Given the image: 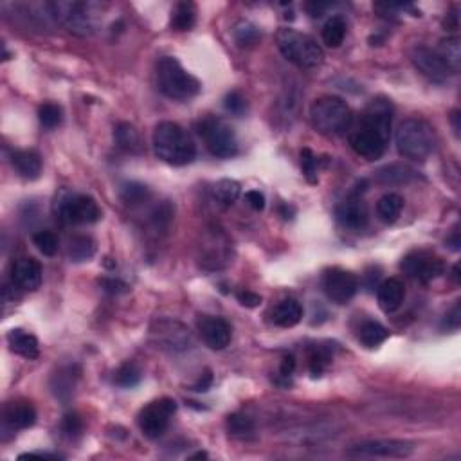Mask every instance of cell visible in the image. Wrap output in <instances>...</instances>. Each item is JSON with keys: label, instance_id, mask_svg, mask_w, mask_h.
Returning <instances> with one entry per match:
<instances>
[{"label": "cell", "instance_id": "6da1fadb", "mask_svg": "<svg viewBox=\"0 0 461 461\" xmlns=\"http://www.w3.org/2000/svg\"><path fill=\"white\" fill-rule=\"evenodd\" d=\"M156 156L171 166H186L197 157V146L186 130L173 121H163L153 130Z\"/></svg>", "mask_w": 461, "mask_h": 461}, {"label": "cell", "instance_id": "7a4b0ae2", "mask_svg": "<svg viewBox=\"0 0 461 461\" xmlns=\"http://www.w3.org/2000/svg\"><path fill=\"white\" fill-rule=\"evenodd\" d=\"M310 121L322 136H344L354 123V112L337 95H322L310 108Z\"/></svg>", "mask_w": 461, "mask_h": 461}, {"label": "cell", "instance_id": "3957f363", "mask_svg": "<svg viewBox=\"0 0 461 461\" xmlns=\"http://www.w3.org/2000/svg\"><path fill=\"white\" fill-rule=\"evenodd\" d=\"M397 150L404 159L426 161L436 146L434 128L424 119H406L398 127Z\"/></svg>", "mask_w": 461, "mask_h": 461}, {"label": "cell", "instance_id": "277c9868", "mask_svg": "<svg viewBox=\"0 0 461 461\" xmlns=\"http://www.w3.org/2000/svg\"><path fill=\"white\" fill-rule=\"evenodd\" d=\"M157 85L166 98L187 101L200 92V81L180 65L177 58L164 56L157 64Z\"/></svg>", "mask_w": 461, "mask_h": 461}, {"label": "cell", "instance_id": "5b68a950", "mask_svg": "<svg viewBox=\"0 0 461 461\" xmlns=\"http://www.w3.org/2000/svg\"><path fill=\"white\" fill-rule=\"evenodd\" d=\"M276 42L286 60L301 69H317L325 62V52L321 45L312 36L299 33L296 29H279Z\"/></svg>", "mask_w": 461, "mask_h": 461}, {"label": "cell", "instance_id": "8992f818", "mask_svg": "<svg viewBox=\"0 0 461 461\" xmlns=\"http://www.w3.org/2000/svg\"><path fill=\"white\" fill-rule=\"evenodd\" d=\"M54 216L62 223L67 226H83V223H94L101 218V209L92 197L71 193L69 189H62L56 195L52 204Z\"/></svg>", "mask_w": 461, "mask_h": 461}, {"label": "cell", "instance_id": "52a82bcc", "mask_svg": "<svg viewBox=\"0 0 461 461\" xmlns=\"http://www.w3.org/2000/svg\"><path fill=\"white\" fill-rule=\"evenodd\" d=\"M51 9L56 21L80 36L92 35L101 15V6L94 2H51Z\"/></svg>", "mask_w": 461, "mask_h": 461}, {"label": "cell", "instance_id": "ba28073f", "mask_svg": "<svg viewBox=\"0 0 461 461\" xmlns=\"http://www.w3.org/2000/svg\"><path fill=\"white\" fill-rule=\"evenodd\" d=\"M199 136L206 143V148L213 157L218 159H230L238 153V141L235 130L229 123H226L215 115H207L197 124Z\"/></svg>", "mask_w": 461, "mask_h": 461}, {"label": "cell", "instance_id": "9c48e42d", "mask_svg": "<svg viewBox=\"0 0 461 461\" xmlns=\"http://www.w3.org/2000/svg\"><path fill=\"white\" fill-rule=\"evenodd\" d=\"M150 337L157 348L170 354H182L193 346L189 328L173 319H157L150 328Z\"/></svg>", "mask_w": 461, "mask_h": 461}, {"label": "cell", "instance_id": "30bf717a", "mask_svg": "<svg viewBox=\"0 0 461 461\" xmlns=\"http://www.w3.org/2000/svg\"><path fill=\"white\" fill-rule=\"evenodd\" d=\"M177 411V402L173 398H161V400L151 402L139 413V427L144 436L159 438L166 433L170 426L171 416Z\"/></svg>", "mask_w": 461, "mask_h": 461}, {"label": "cell", "instance_id": "8fae6325", "mask_svg": "<svg viewBox=\"0 0 461 461\" xmlns=\"http://www.w3.org/2000/svg\"><path fill=\"white\" fill-rule=\"evenodd\" d=\"M322 288H325L326 298L330 301L337 303V305H346L357 294L358 279L354 272L334 267L330 271H326L325 278H322Z\"/></svg>", "mask_w": 461, "mask_h": 461}, {"label": "cell", "instance_id": "7c38bea8", "mask_svg": "<svg viewBox=\"0 0 461 461\" xmlns=\"http://www.w3.org/2000/svg\"><path fill=\"white\" fill-rule=\"evenodd\" d=\"M414 447L402 440H371L361 441L357 445L350 447V456H368V457H409Z\"/></svg>", "mask_w": 461, "mask_h": 461}, {"label": "cell", "instance_id": "4fadbf2b", "mask_svg": "<svg viewBox=\"0 0 461 461\" xmlns=\"http://www.w3.org/2000/svg\"><path fill=\"white\" fill-rule=\"evenodd\" d=\"M402 271L420 283H431L443 274V262L438 256L427 252H413L400 263Z\"/></svg>", "mask_w": 461, "mask_h": 461}, {"label": "cell", "instance_id": "5bb4252c", "mask_svg": "<svg viewBox=\"0 0 461 461\" xmlns=\"http://www.w3.org/2000/svg\"><path fill=\"white\" fill-rule=\"evenodd\" d=\"M391 123H393V105L386 98H377L366 107L358 127L377 132L378 136L390 141Z\"/></svg>", "mask_w": 461, "mask_h": 461}, {"label": "cell", "instance_id": "9a60e30c", "mask_svg": "<svg viewBox=\"0 0 461 461\" xmlns=\"http://www.w3.org/2000/svg\"><path fill=\"white\" fill-rule=\"evenodd\" d=\"M413 64L421 74L429 78L431 81H445L453 71L447 67V64L443 62V58L440 56V52L433 51L429 47H416L413 51Z\"/></svg>", "mask_w": 461, "mask_h": 461}, {"label": "cell", "instance_id": "2e32d148", "mask_svg": "<svg viewBox=\"0 0 461 461\" xmlns=\"http://www.w3.org/2000/svg\"><path fill=\"white\" fill-rule=\"evenodd\" d=\"M350 146L354 148L357 156L364 157L368 161H377L384 156V151L387 148V139L378 136L377 132L358 127L350 136Z\"/></svg>", "mask_w": 461, "mask_h": 461}, {"label": "cell", "instance_id": "e0dca14e", "mask_svg": "<svg viewBox=\"0 0 461 461\" xmlns=\"http://www.w3.org/2000/svg\"><path fill=\"white\" fill-rule=\"evenodd\" d=\"M199 332L211 350H223L230 342V326L222 317L202 315L199 319Z\"/></svg>", "mask_w": 461, "mask_h": 461}, {"label": "cell", "instance_id": "ac0fdd59", "mask_svg": "<svg viewBox=\"0 0 461 461\" xmlns=\"http://www.w3.org/2000/svg\"><path fill=\"white\" fill-rule=\"evenodd\" d=\"M337 220L348 229H364L370 220V211H368L366 202L361 197L351 195L350 199H346L341 206L335 211Z\"/></svg>", "mask_w": 461, "mask_h": 461}, {"label": "cell", "instance_id": "d6986e66", "mask_svg": "<svg viewBox=\"0 0 461 461\" xmlns=\"http://www.w3.org/2000/svg\"><path fill=\"white\" fill-rule=\"evenodd\" d=\"M11 278L24 291H36L42 285V265L35 258L16 259L11 267Z\"/></svg>", "mask_w": 461, "mask_h": 461}, {"label": "cell", "instance_id": "ffe728a7", "mask_svg": "<svg viewBox=\"0 0 461 461\" xmlns=\"http://www.w3.org/2000/svg\"><path fill=\"white\" fill-rule=\"evenodd\" d=\"M404 298H406V286L398 278H390L378 285L377 301L386 314L398 310L404 303Z\"/></svg>", "mask_w": 461, "mask_h": 461}, {"label": "cell", "instance_id": "44dd1931", "mask_svg": "<svg viewBox=\"0 0 461 461\" xmlns=\"http://www.w3.org/2000/svg\"><path fill=\"white\" fill-rule=\"evenodd\" d=\"M36 411L28 402H13L4 409V424L9 429H29L35 426Z\"/></svg>", "mask_w": 461, "mask_h": 461}, {"label": "cell", "instance_id": "7402d4cb", "mask_svg": "<svg viewBox=\"0 0 461 461\" xmlns=\"http://www.w3.org/2000/svg\"><path fill=\"white\" fill-rule=\"evenodd\" d=\"M11 166L21 177L36 180L42 175V159L33 150H15L11 153Z\"/></svg>", "mask_w": 461, "mask_h": 461}, {"label": "cell", "instance_id": "603a6c76", "mask_svg": "<svg viewBox=\"0 0 461 461\" xmlns=\"http://www.w3.org/2000/svg\"><path fill=\"white\" fill-rule=\"evenodd\" d=\"M8 342L11 351H15V354L21 355V357L29 358V361L36 358L38 357V354H40L38 339H36L35 335L28 334V332L21 330V328H15V330L9 332Z\"/></svg>", "mask_w": 461, "mask_h": 461}, {"label": "cell", "instance_id": "cb8c5ba5", "mask_svg": "<svg viewBox=\"0 0 461 461\" xmlns=\"http://www.w3.org/2000/svg\"><path fill=\"white\" fill-rule=\"evenodd\" d=\"M303 319V306L296 299H283L272 310V321L281 328H292Z\"/></svg>", "mask_w": 461, "mask_h": 461}, {"label": "cell", "instance_id": "d4e9b609", "mask_svg": "<svg viewBox=\"0 0 461 461\" xmlns=\"http://www.w3.org/2000/svg\"><path fill=\"white\" fill-rule=\"evenodd\" d=\"M114 141L115 146L119 150L127 151V153H141L143 151V143H141L139 132L136 130V127L130 123H119L114 128Z\"/></svg>", "mask_w": 461, "mask_h": 461}, {"label": "cell", "instance_id": "484cf974", "mask_svg": "<svg viewBox=\"0 0 461 461\" xmlns=\"http://www.w3.org/2000/svg\"><path fill=\"white\" fill-rule=\"evenodd\" d=\"M80 375L81 371L78 366L62 368L51 380V387L56 397L60 398V400H67V398L74 393L76 382H78Z\"/></svg>", "mask_w": 461, "mask_h": 461}, {"label": "cell", "instance_id": "4316f807", "mask_svg": "<svg viewBox=\"0 0 461 461\" xmlns=\"http://www.w3.org/2000/svg\"><path fill=\"white\" fill-rule=\"evenodd\" d=\"M413 179H416V171L413 168L406 166V164H390V166H384L375 173V180L382 186H387V184H406L411 182Z\"/></svg>", "mask_w": 461, "mask_h": 461}, {"label": "cell", "instance_id": "83f0119b", "mask_svg": "<svg viewBox=\"0 0 461 461\" xmlns=\"http://www.w3.org/2000/svg\"><path fill=\"white\" fill-rule=\"evenodd\" d=\"M404 209V199L398 193H387L382 197L377 204V215L382 222L393 223L397 222Z\"/></svg>", "mask_w": 461, "mask_h": 461}, {"label": "cell", "instance_id": "f1b7e54d", "mask_svg": "<svg viewBox=\"0 0 461 461\" xmlns=\"http://www.w3.org/2000/svg\"><path fill=\"white\" fill-rule=\"evenodd\" d=\"M197 8L191 2H180L171 13V28L175 31H189L195 25Z\"/></svg>", "mask_w": 461, "mask_h": 461}, {"label": "cell", "instance_id": "f546056e", "mask_svg": "<svg viewBox=\"0 0 461 461\" xmlns=\"http://www.w3.org/2000/svg\"><path fill=\"white\" fill-rule=\"evenodd\" d=\"M390 337V332L377 321H366L358 330V341L366 348H377Z\"/></svg>", "mask_w": 461, "mask_h": 461}, {"label": "cell", "instance_id": "4dcf8cb0", "mask_svg": "<svg viewBox=\"0 0 461 461\" xmlns=\"http://www.w3.org/2000/svg\"><path fill=\"white\" fill-rule=\"evenodd\" d=\"M95 252V243L91 236L78 235L69 242V258L72 262H88Z\"/></svg>", "mask_w": 461, "mask_h": 461}, {"label": "cell", "instance_id": "1f68e13d", "mask_svg": "<svg viewBox=\"0 0 461 461\" xmlns=\"http://www.w3.org/2000/svg\"><path fill=\"white\" fill-rule=\"evenodd\" d=\"M344 36H346V21L339 15L332 16L330 21L325 24V28H322V42H325L328 47L335 49L342 44Z\"/></svg>", "mask_w": 461, "mask_h": 461}, {"label": "cell", "instance_id": "d6a6232c", "mask_svg": "<svg viewBox=\"0 0 461 461\" xmlns=\"http://www.w3.org/2000/svg\"><path fill=\"white\" fill-rule=\"evenodd\" d=\"M233 36H235V42L240 47H252V45L258 44L259 31L249 21H240L233 28Z\"/></svg>", "mask_w": 461, "mask_h": 461}, {"label": "cell", "instance_id": "836d02e7", "mask_svg": "<svg viewBox=\"0 0 461 461\" xmlns=\"http://www.w3.org/2000/svg\"><path fill=\"white\" fill-rule=\"evenodd\" d=\"M440 56L443 58V62L447 64V67L453 72H457L461 67V47H460V38H447L441 42Z\"/></svg>", "mask_w": 461, "mask_h": 461}, {"label": "cell", "instance_id": "e575fe53", "mask_svg": "<svg viewBox=\"0 0 461 461\" xmlns=\"http://www.w3.org/2000/svg\"><path fill=\"white\" fill-rule=\"evenodd\" d=\"M213 197L218 200L223 206H230L235 204L236 199L240 197V184L236 180L230 179H222L215 184L213 187Z\"/></svg>", "mask_w": 461, "mask_h": 461}, {"label": "cell", "instance_id": "d590c367", "mask_svg": "<svg viewBox=\"0 0 461 461\" xmlns=\"http://www.w3.org/2000/svg\"><path fill=\"white\" fill-rule=\"evenodd\" d=\"M141 378H143V373H141L139 366H137L136 362H127V364H123L114 375L115 384L119 387H127V390L136 387L141 382Z\"/></svg>", "mask_w": 461, "mask_h": 461}, {"label": "cell", "instance_id": "8d00e7d4", "mask_svg": "<svg viewBox=\"0 0 461 461\" xmlns=\"http://www.w3.org/2000/svg\"><path fill=\"white\" fill-rule=\"evenodd\" d=\"M148 197H150V189L141 182H127L121 187V200L128 206H137L141 202H146Z\"/></svg>", "mask_w": 461, "mask_h": 461}, {"label": "cell", "instance_id": "74e56055", "mask_svg": "<svg viewBox=\"0 0 461 461\" xmlns=\"http://www.w3.org/2000/svg\"><path fill=\"white\" fill-rule=\"evenodd\" d=\"M227 431H229L233 436L245 438L255 433V421L249 416H245V414H229V416H227Z\"/></svg>", "mask_w": 461, "mask_h": 461}, {"label": "cell", "instance_id": "f35d334b", "mask_svg": "<svg viewBox=\"0 0 461 461\" xmlns=\"http://www.w3.org/2000/svg\"><path fill=\"white\" fill-rule=\"evenodd\" d=\"M332 362L330 351L322 348V346H314L310 351H308V368H310V373L314 377H321L322 371L328 368V364Z\"/></svg>", "mask_w": 461, "mask_h": 461}, {"label": "cell", "instance_id": "ab89813d", "mask_svg": "<svg viewBox=\"0 0 461 461\" xmlns=\"http://www.w3.org/2000/svg\"><path fill=\"white\" fill-rule=\"evenodd\" d=\"M33 243L36 245V249L42 252L44 256H54L58 252V236L51 230H38L33 236Z\"/></svg>", "mask_w": 461, "mask_h": 461}, {"label": "cell", "instance_id": "60d3db41", "mask_svg": "<svg viewBox=\"0 0 461 461\" xmlns=\"http://www.w3.org/2000/svg\"><path fill=\"white\" fill-rule=\"evenodd\" d=\"M301 168L305 173L306 180L310 184H317V171H319V159L315 157L314 151L310 148H303L301 150Z\"/></svg>", "mask_w": 461, "mask_h": 461}, {"label": "cell", "instance_id": "b9f144b4", "mask_svg": "<svg viewBox=\"0 0 461 461\" xmlns=\"http://www.w3.org/2000/svg\"><path fill=\"white\" fill-rule=\"evenodd\" d=\"M38 119H40L42 127L56 128L62 123V108L52 103L42 105V107L38 108Z\"/></svg>", "mask_w": 461, "mask_h": 461}, {"label": "cell", "instance_id": "7bdbcfd3", "mask_svg": "<svg viewBox=\"0 0 461 461\" xmlns=\"http://www.w3.org/2000/svg\"><path fill=\"white\" fill-rule=\"evenodd\" d=\"M223 107H226V110L229 112V114L236 115V117H242V115L247 112V101L240 92L233 91L226 95Z\"/></svg>", "mask_w": 461, "mask_h": 461}, {"label": "cell", "instance_id": "ee69618b", "mask_svg": "<svg viewBox=\"0 0 461 461\" xmlns=\"http://www.w3.org/2000/svg\"><path fill=\"white\" fill-rule=\"evenodd\" d=\"M62 431H64L65 436L74 438L83 431V420H81L80 414L69 413L64 416V421H62Z\"/></svg>", "mask_w": 461, "mask_h": 461}, {"label": "cell", "instance_id": "f6af8a7d", "mask_svg": "<svg viewBox=\"0 0 461 461\" xmlns=\"http://www.w3.org/2000/svg\"><path fill=\"white\" fill-rule=\"evenodd\" d=\"M236 298H238L240 305L245 306V308H256V306L262 305V296H258L256 292H251V291L238 292Z\"/></svg>", "mask_w": 461, "mask_h": 461}, {"label": "cell", "instance_id": "bcb514c9", "mask_svg": "<svg viewBox=\"0 0 461 461\" xmlns=\"http://www.w3.org/2000/svg\"><path fill=\"white\" fill-rule=\"evenodd\" d=\"M101 286H103V291L110 292V294H123V292L128 291V286L124 285L123 281H119V279H101Z\"/></svg>", "mask_w": 461, "mask_h": 461}, {"label": "cell", "instance_id": "7dc6e473", "mask_svg": "<svg viewBox=\"0 0 461 461\" xmlns=\"http://www.w3.org/2000/svg\"><path fill=\"white\" fill-rule=\"evenodd\" d=\"M245 200H247V204H249V206H251L255 211L265 209V197H263L259 191H256V189L247 191Z\"/></svg>", "mask_w": 461, "mask_h": 461}, {"label": "cell", "instance_id": "c3c4849f", "mask_svg": "<svg viewBox=\"0 0 461 461\" xmlns=\"http://www.w3.org/2000/svg\"><path fill=\"white\" fill-rule=\"evenodd\" d=\"M445 325L450 330H457L461 325V310H460V301L453 306V310L445 315Z\"/></svg>", "mask_w": 461, "mask_h": 461}, {"label": "cell", "instance_id": "681fc988", "mask_svg": "<svg viewBox=\"0 0 461 461\" xmlns=\"http://www.w3.org/2000/svg\"><path fill=\"white\" fill-rule=\"evenodd\" d=\"M294 370H296V358L292 357V355H286V357L281 361V366H279V375H281L283 378H288L292 377Z\"/></svg>", "mask_w": 461, "mask_h": 461}, {"label": "cell", "instance_id": "f907efd6", "mask_svg": "<svg viewBox=\"0 0 461 461\" xmlns=\"http://www.w3.org/2000/svg\"><path fill=\"white\" fill-rule=\"evenodd\" d=\"M330 6L332 4H328V2H310V4H306V11L310 13V16L317 18V16H322V13Z\"/></svg>", "mask_w": 461, "mask_h": 461}, {"label": "cell", "instance_id": "816d5d0a", "mask_svg": "<svg viewBox=\"0 0 461 461\" xmlns=\"http://www.w3.org/2000/svg\"><path fill=\"white\" fill-rule=\"evenodd\" d=\"M211 384H213V375H211V371H206V373L200 377V380L197 382L195 386H193V390H195V391H207L211 387Z\"/></svg>", "mask_w": 461, "mask_h": 461}, {"label": "cell", "instance_id": "f5cc1de1", "mask_svg": "<svg viewBox=\"0 0 461 461\" xmlns=\"http://www.w3.org/2000/svg\"><path fill=\"white\" fill-rule=\"evenodd\" d=\"M21 460H28V457H47V460H60V454H49V453H28L21 454Z\"/></svg>", "mask_w": 461, "mask_h": 461}, {"label": "cell", "instance_id": "db71d44e", "mask_svg": "<svg viewBox=\"0 0 461 461\" xmlns=\"http://www.w3.org/2000/svg\"><path fill=\"white\" fill-rule=\"evenodd\" d=\"M447 245H449L453 251H460L461 240H460V230H457V227L453 230V236H450V238H447Z\"/></svg>", "mask_w": 461, "mask_h": 461}, {"label": "cell", "instance_id": "11a10c76", "mask_svg": "<svg viewBox=\"0 0 461 461\" xmlns=\"http://www.w3.org/2000/svg\"><path fill=\"white\" fill-rule=\"evenodd\" d=\"M450 117H453L454 130H456V134H460V112L454 110V112H453V115H450Z\"/></svg>", "mask_w": 461, "mask_h": 461}, {"label": "cell", "instance_id": "9f6ffc18", "mask_svg": "<svg viewBox=\"0 0 461 461\" xmlns=\"http://www.w3.org/2000/svg\"><path fill=\"white\" fill-rule=\"evenodd\" d=\"M453 279L456 283L461 281V278H460V263H456V265L453 267Z\"/></svg>", "mask_w": 461, "mask_h": 461}, {"label": "cell", "instance_id": "6f0895ef", "mask_svg": "<svg viewBox=\"0 0 461 461\" xmlns=\"http://www.w3.org/2000/svg\"><path fill=\"white\" fill-rule=\"evenodd\" d=\"M193 457V460H197V457H207V454L206 453H197L195 456H191Z\"/></svg>", "mask_w": 461, "mask_h": 461}]
</instances>
